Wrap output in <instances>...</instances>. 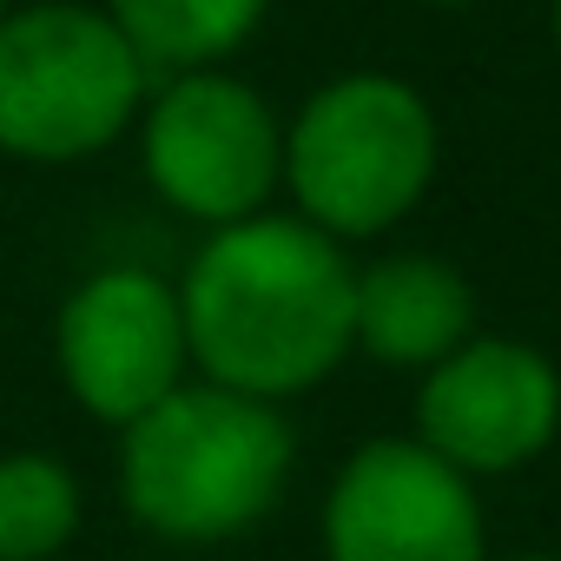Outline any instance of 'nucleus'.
I'll return each mask as SVG.
<instances>
[{"mask_svg": "<svg viewBox=\"0 0 561 561\" xmlns=\"http://www.w3.org/2000/svg\"><path fill=\"white\" fill-rule=\"evenodd\" d=\"M508 561H561V554H541V548H535V554H508Z\"/></svg>", "mask_w": 561, "mask_h": 561, "instance_id": "nucleus-14", "label": "nucleus"}, {"mask_svg": "<svg viewBox=\"0 0 561 561\" xmlns=\"http://www.w3.org/2000/svg\"><path fill=\"white\" fill-rule=\"evenodd\" d=\"M476 337V285L430 251H383L357 264V311L351 351L390 370H430Z\"/></svg>", "mask_w": 561, "mask_h": 561, "instance_id": "nucleus-9", "label": "nucleus"}, {"mask_svg": "<svg viewBox=\"0 0 561 561\" xmlns=\"http://www.w3.org/2000/svg\"><path fill=\"white\" fill-rule=\"evenodd\" d=\"M152 93V73L87 0H27L0 14V152L73 165L119 146Z\"/></svg>", "mask_w": 561, "mask_h": 561, "instance_id": "nucleus-4", "label": "nucleus"}, {"mask_svg": "<svg viewBox=\"0 0 561 561\" xmlns=\"http://www.w3.org/2000/svg\"><path fill=\"white\" fill-rule=\"evenodd\" d=\"M291 462L298 436L285 410L198 377L119 430V502L146 535L211 548L251 535L285 502Z\"/></svg>", "mask_w": 561, "mask_h": 561, "instance_id": "nucleus-2", "label": "nucleus"}, {"mask_svg": "<svg viewBox=\"0 0 561 561\" xmlns=\"http://www.w3.org/2000/svg\"><path fill=\"white\" fill-rule=\"evenodd\" d=\"M443 133L403 73H337L285 126V192L305 225L337 244L397 231L436 185Z\"/></svg>", "mask_w": 561, "mask_h": 561, "instance_id": "nucleus-3", "label": "nucleus"}, {"mask_svg": "<svg viewBox=\"0 0 561 561\" xmlns=\"http://www.w3.org/2000/svg\"><path fill=\"white\" fill-rule=\"evenodd\" d=\"M152 80L225 67L271 14V0H100Z\"/></svg>", "mask_w": 561, "mask_h": 561, "instance_id": "nucleus-10", "label": "nucleus"}, {"mask_svg": "<svg viewBox=\"0 0 561 561\" xmlns=\"http://www.w3.org/2000/svg\"><path fill=\"white\" fill-rule=\"evenodd\" d=\"M54 370L93 423H139L192 370L179 285L146 264H106L80 277L54 318Z\"/></svg>", "mask_w": 561, "mask_h": 561, "instance_id": "nucleus-6", "label": "nucleus"}, {"mask_svg": "<svg viewBox=\"0 0 561 561\" xmlns=\"http://www.w3.org/2000/svg\"><path fill=\"white\" fill-rule=\"evenodd\" d=\"M179 311L205 383L291 403L351 357L357 264L298 211H257L205 231L179 277Z\"/></svg>", "mask_w": 561, "mask_h": 561, "instance_id": "nucleus-1", "label": "nucleus"}, {"mask_svg": "<svg viewBox=\"0 0 561 561\" xmlns=\"http://www.w3.org/2000/svg\"><path fill=\"white\" fill-rule=\"evenodd\" d=\"M133 126L146 185L205 231L257 218L285 192V119L225 67L152 80Z\"/></svg>", "mask_w": 561, "mask_h": 561, "instance_id": "nucleus-5", "label": "nucleus"}, {"mask_svg": "<svg viewBox=\"0 0 561 561\" xmlns=\"http://www.w3.org/2000/svg\"><path fill=\"white\" fill-rule=\"evenodd\" d=\"M423 8H476V0H423Z\"/></svg>", "mask_w": 561, "mask_h": 561, "instance_id": "nucleus-13", "label": "nucleus"}, {"mask_svg": "<svg viewBox=\"0 0 561 561\" xmlns=\"http://www.w3.org/2000/svg\"><path fill=\"white\" fill-rule=\"evenodd\" d=\"M324 561H489L476 482L416 436H370L324 495Z\"/></svg>", "mask_w": 561, "mask_h": 561, "instance_id": "nucleus-7", "label": "nucleus"}, {"mask_svg": "<svg viewBox=\"0 0 561 561\" xmlns=\"http://www.w3.org/2000/svg\"><path fill=\"white\" fill-rule=\"evenodd\" d=\"M87 495L54 449L0 456V561H54L80 535Z\"/></svg>", "mask_w": 561, "mask_h": 561, "instance_id": "nucleus-11", "label": "nucleus"}, {"mask_svg": "<svg viewBox=\"0 0 561 561\" xmlns=\"http://www.w3.org/2000/svg\"><path fill=\"white\" fill-rule=\"evenodd\" d=\"M548 27H554V54H561V0L548 8Z\"/></svg>", "mask_w": 561, "mask_h": 561, "instance_id": "nucleus-12", "label": "nucleus"}, {"mask_svg": "<svg viewBox=\"0 0 561 561\" xmlns=\"http://www.w3.org/2000/svg\"><path fill=\"white\" fill-rule=\"evenodd\" d=\"M561 436V370L522 337H469L423 370L416 443L436 449L469 482L515 476Z\"/></svg>", "mask_w": 561, "mask_h": 561, "instance_id": "nucleus-8", "label": "nucleus"}, {"mask_svg": "<svg viewBox=\"0 0 561 561\" xmlns=\"http://www.w3.org/2000/svg\"><path fill=\"white\" fill-rule=\"evenodd\" d=\"M8 8H14V0H0V14H8Z\"/></svg>", "mask_w": 561, "mask_h": 561, "instance_id": "nucleus-15", "label": "nucleus"}]
</instances>
